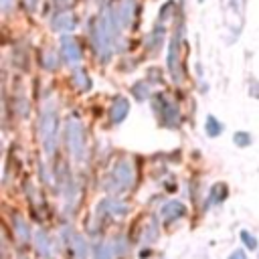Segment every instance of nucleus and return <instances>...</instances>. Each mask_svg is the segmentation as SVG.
Segmentation results:
<instances>
[{
  "instance_id": "obj_1",
  "label": "nucleus",
  "mask_w": 259,
  "mask_h": 259,
  "mask_svg": "<svg viewBox=\"0 0 259 259\" xmlns=\"http://www.w3.org/2000/svg\"><path fill=\"white\" fill-rule=\"evenodd\" d=\"M40 140L45 154H55L57 142H59V115L53 105H45L40 115Z\"/></svg>"
},
{
  "instance_id": "obj_2",
  "label": "nucleus",
  "mask_w": 259,
  "mask_h": 259,
  "mask_svg": "<svg viewBox=\"0 0 259 259\" xmlns=\"http://www.w3.org/2000/svg\"><path fill=\"white\" fill-rule=\"evenodd\" d=\"M65 142L67 148L71 152V156L75 158V162H85L87 158V146H85V130L83 123L75 117H69L65 123Z\"/></svg>"
},
{
  "instance_id": "obj_3",
  "label": "nucleus",
  "mask_w": 259,
  "mask_h": 259,
  "mask_svg": "<svg viewBox=\"0 0 259 259\" xmlns=\"http://www.w3.org/2000/svg\"><path fill=\"white\" fill-rule=\"evenodd\" d=\"M134 178H136V170H134V164L130 160H119L111 174H109V182H107V190L111 192H119V190H125L134 184Z\"/></svg>"
},
{
  "instance_id": "obj_4",
  "label": "nucleus",
  "mask_w": 259,
  "mask_h": 259,
  "mask_svg": "<svg viewBox=\"0 0 259 259\" xmlns=\"http://www.w3.org/2000/svg\"><path fill=\"white\" fill-rule=\"evenodd\" d=\"M61 55H63L67 65H73V67L79 65L81 63V47H79V42L73 36L65 34L61 38Z\"/></svg>"
},
{
  "instance_id": "obj_5",
  "label": "nucleus",
  "mask_w": 259,
  "mask_h": 259,
  "mask_svg": "<svg viewBox=\"0 0 259 259\" xmlns=\"http://www.w3.org/2000/svg\"><path fill=\"white\" fill-rule=\"evenodd\" d=\"M125 251V245H123V237H115L107 243H103L97 253H95V259H115L117 255H121Z\"/></svg>"
},
{
  "instance_id": "obj_6",
  "label": "nucleus",
  "mask_w": 259,
  "mask_h": 259,
  "mask_svg": "<svg viewBox=\"0 0 259 259\" xmlns=\"http://www.w3.org/2000/svg\"><path fill=\"white\" fill-rule=\"evenodd\" d=\"M97 210H99V214L123 217V214L127 212V206H125L121 200H117V198H105V200H101V202H99Z\"/></svg>"
},
{
  "instance_id": "obj_7",
  "label": "nucleus",
  "mask_w": 259,
  "mask_h": 259,
  "mask_svg": "<svg viewBox=\"0 0 259 259\" xmlns=\"http://www.w3.org/2000/svg\"><path fill=\"white\" fill-rule=\"evenodd\" d=\"M182 214H184V204L178 202V200H170V202H166V204L160 208V221H162L164 225L176 221V219L182 217Z\"/></svg>"
},
{
  "instance_id": "obj_8",
  "label": "nucleus",
  "mask_w": 259,
  "mask_h": 259,
  "mask_svg": "<svg viewBox=\"0 0 259 259\" xmlns=\"http://www.w3.org/2000/svg\"><path fill=\"white\" fill-rule=\"evenodd\" d=\"M32 243H34V249L45 257V259H51L53 257V245H51V239L45 231H36L34 237H32Z\"/></svg>"
},
{
  "instance_id": "obj_9",
  "label": "nucleus",
  "mask_w": 259,
  "mask_h": 259,
  "mask_svg": "<svg viewBox=\"0 0 259 259\" xmlns=\"http://www.w3.org/2000/svg\"><path fill=\"white\" fill-rule=\"evenodd\" d=\"M69 243V251L73 259H87V243L81 235H71V239H67Z\"/></svg>"
},
{
  "instance_id": "obj_10",
  "label": "nucleus",
  "mask_w": 259,
  "mask_h": 259,
  "mask_svg": "<svg viewBox=\"0 0 259 259\" xmlns=\"http://www.w3.org/2000/svg\"><path fill=\"white\" fill-rule=\"evenodd\" d=\"M53 28L57 30V32H69V30H73V26H75V16L71 14V12H61V14H57L55 18H53Z\"/></svg>"
},
{
  "instance_id": "obj_11",
  "label": "nucleus",
  "mask_w": 259,
  "mask_h": 259,
  "mask_svg": "<svg viewBox=\"0 0 259 259\" xmlns=\"http://www.w3.org/2000/svg\"><path fill=\"white\" fill-rule=\"evenodd\" d=\"M127 113H130V101L125 97H117L113 101V105H111V119H113V123L123 121Z\"/></svg>"
},
{
  "instance_id": "obj_12",
  "label": "nucleus",
  "mask_w": 259,
  "mask_h": 259,
  "mask_svg": "<svg viewBox=\"0 0 259 259\" xmlns=\"http://www.w3.org/2000/svg\"><path fill=\"white\" fill-rule=\"evenodd\" d=\"M160 103H162V121L166 125H172L176 119H178V109L174 107V103H170L168 99H164L160 95Z\"/></svg>"
},
{
  "instance_id": "obj_13",
  "label": "nucleus",
  "mask_w": 259,
  "mask_h": 259,
  "mask_svg": "<svg viewBox=\"0 0 259 259\" xmlns=\"http://www.w3.org/2000/svg\"><path fill=\"white\" fill-rule=\"evenodd\" d=\"M134 8H136L134 0H123V2L119 4V8H117V14H119V20H121V26H127V24L132 22V16H134Z\"/></svg>"
},
{
  "instance_id": "obj_14",
  "label": "nucleus",
  "mask_w": 259,
  "mask_h": 259,
  "mask_svg": "<svg viewBox=\"0 0 259 259\" xmlns=\"http://www.w3.org/2000/svg\"><path fill=\"white\" fill-rule=\"evenodd\" d=\"M12 223H14V233H16V237H18V241L26 243V241H28V237H30V229H28V225L24 223V219H22V217H18V214H14Z\"/></svg>"
},
{
  "instance_id": "obj_15",
  "label": "nucleus",
  "mask_w": 259,
  "mask_h": 259,
  "mask_svg": "<svg viewBox=\"0 0 259 259\" xmlns=\"http://www.w3.org/2000/svg\"><path fill=\"white\" fill-rule=\"evenodd\" d=\"M73 79H75V85H77V89H81V91H87V89L91 87V83H89V77L85 75V71H83V69H75V75H73Z\"/></svg>"
},
{
  "instance_id": "obj_16",
  "label": "nucleus",
  "mask_w": 259,
  "mask_h": 259,
  "mask_svg": "<svg viewBox=\"0 0 259 259\" xmlns=\"http://www.w3.org/2000/svg\"><path fill=\"white\" fill-rule=\"evenodd\" d=\"M210 198H208V202H221L225 196H227V186L223 184V182H219V184H214L212 186V190H210Z\"/></svg>"
},
{
  "instance_id": "obj_17",
  "label": "nucleus",
  "mask_w": 259,
  "mask_h": 259,
  "mask_svg": "<svg viewBox=\"0 0 259 259\" xmlns=\"http://www.w3.org/2000/svg\"><path fill=\"white\" fill-rule=\"evenodd\" d=\"M221 130H223V125L217 121V117H214V115H208V117H206V134H208V136H219Z\"/></svg>"
},
{
  "instance_id": "obj_18",
  "label": "nucleus",
  "mask_w": 259,
  "mask_h": 259,
  "mask_svg": "<svg viewBox=\"0 0 259 259\" xmlns=\"http://www.w3.org/2000/svg\"><path fill=\"white\" fill-rule=\"evenodd\" d=\"M241 241L247 245V249H255L257 247V239L249 231H241Z\"/></svg>"
},
{
  "instance_id": "obj_19",
  "label": "nucleus",
  "mask_w": 259,
  "mask_h": 259,
  "mask_svg": "<svg viewBox=\"0 0 259 259\" xmlns=\"http://www.w3.org/2000/svg\"><path fill=\"white\" fill-rule=\"evenodd\" d=\"M249 140H251L249 134H235V142L241 144V146H243V144H249Z\"/></svg>"
},
{
  "instance_id": "obj_20",
  "label": "nucleus",
  "mask_w": 259,
  "mask_h": 259,
  "mask_svg": "<svg viewBox=\"0 0 259 259\" xmlns=\"http://www.w3.org/2000/svg\"><path fill=\"white\" fill-rule=\"evenodd\" d=\"M229 259H247V255H245V251L243 249H237V251H233L231 253V257Z\"/></svg>"
},
{
  "instance_id": "obj_21",
  "label": "nucleus",
  "mask_w": 259,
  "mask_h": 259,
  "mask_svg": "<svg viewBox=\"0 0 259 259\" xmlns=\"http://www.w3.org/2000/svg\"><path fill=\"white\" fill-rule=\"evenodd\" d=\"M12 6V0H2V12H8Z\"/></svg>"
}]
</instances>
